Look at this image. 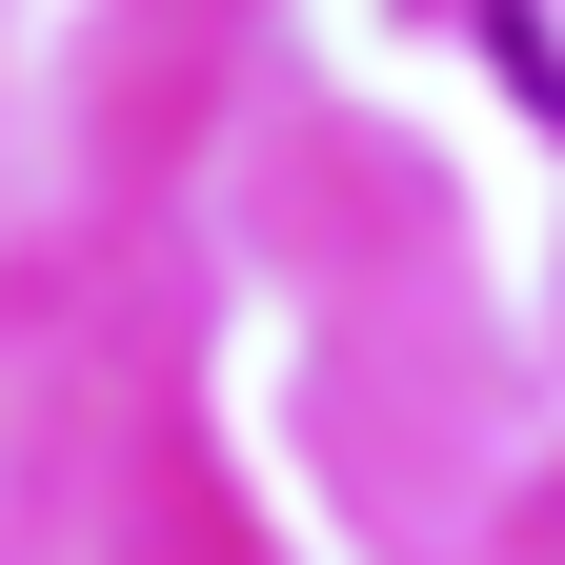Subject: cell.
<instances>
[{
    "instance_id": "obj_1",
    "label": "cell",
    "mask_w": 565,
    "mask_h": 565,
    "mask_svg": "<svg viewBox=\"0 0 565 565\" xmlns=\"http://www.w3.org/2000/svg\"><path fill=\"white\" fill-rule=\"evenodd\" d=\"M484 41H505V82L565 121V0H484Z\"/></svg>"
}]
</instances>
